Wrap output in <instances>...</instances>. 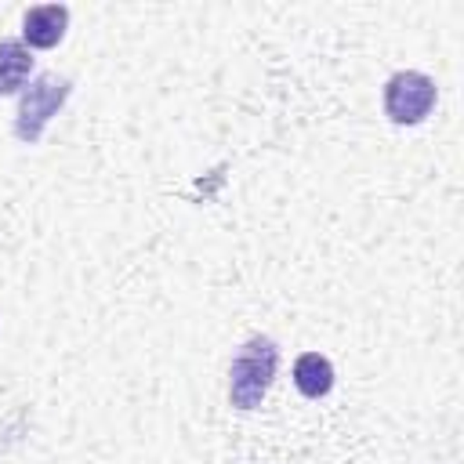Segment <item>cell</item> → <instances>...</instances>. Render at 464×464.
<instances>
[{
  "mask_svg": "<svg viewBox=\"0 0 464 464\" xmlns=\"http://www.w3.org/2000/svg\"><path fill=\"white\" fill-rule=\"evenodd\" d=\"M276 366H279V348L272 337L257 334V337L243 341V348L236 352L232 370H228V402L236 410H257L276 377Z\"/></svg>",
  "mask_w": 464,
  "mask_h": 464,
  "instance_id": "obj_1",
  "label": "cell"
},
{
  "mask_svg": "<svg viewBox=\"0 0 464 464\" xmlns=\"http://www.w3.org/2000/svg\"><path fill=\"white\" fill-rule=\"evenodd\" d=\"M69 91H72V83H69L65 76H58V72L36 76V80L25 87L22 102H18V112H14V138L25 141V145H36L40 134H44V127L51 123V116H58V109L65 105Z\"/></svg>",
  "mask_w": 464,
  "mask_h": 464,
  "instance_id": "obj_2",
  "label": "cell"
},
{
  "mask_svg": "<svg viewBox=\"0 0 464 464\" xmlns=\"http://www.w3.org/2000/svg\"><path fill=\"white\" fill-rule=\"evenodd\" d=\"M435 109V80L424 72H395L384 83V116L399 127H413L420 123L428 112Z\"/></svg>",
  "mask_w": 464,
  "mask_h": 464,
  "instance_id": "obj_3",
  "label": "cell"
},
{
  "mask_svg": "<svg viewBox=\"0 0 464 464\" xmlns=\"http://www.w3.org/2000/svg\"><path fill=\"white\" fill-rule=\"evenodd\" d=\"M65 25H69V7H62V4H40V7H29L25 11L22 36H25L29 47H54L65 36Z\"/></svg>",
  "mask_w": 464,
  "mask_h": 464,
  "instance_id": "obj_4",
  "label": "cell"
},
{
  "mask_svg": "<svg viewBox=\"0 0 464 464\" xmlns=\"http://www.w3.org/2000/svg\"><path fill=\"white\" fill-rule=\"evenodd\" d=\"M294 384L304 399H323L330 388H334V366L326 355L319 352H304L297 362H294Z\"/></svg>",
  "mask_w": 464,
  "mask_h": 464,
  "instance_id": "obj_5",
  "label": "cell"
},
{
  "mask_svg": "<svg viewBox=\"0 0 464 464\" xmlns=\"http://www.w3.org/2000/svg\"><path fill=\"white\" fill-rule=\"evenodd\" d=\"M33 69V54L25 51L22 40H0V94H14L25 87Z\"/></svg>",
  "mask_w": 464,
  "mask_h": 464,
  "instance_id": "obj_6",
  "label": "cell"
}]
</instances>
